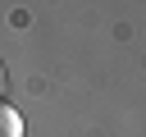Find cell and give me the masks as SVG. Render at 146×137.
I'll list each match as a JSON object with an SVG mask.
<instances>
[{
    "label": "cell",
    "instance_id": "obj_2",
    "mask_svg": "<svg viewBox=\"0 0 146 137\" xmlns=\"http://www.w3.org/2000/svg\"><path fill=\"white\" fill-rule=\"evenodd\" d=\"M0 87H5V78H0Z\"/></svg>",
    "mask_w": 146,
    "mask_h": 137
},
{
    "label": "cell",
    "instance_id": "obj_1",
    "mask_svg": "<svg viewBox=\"0 0 146 137\" xmlns=\"http://www.w3.org/2000/svg\"><path fill=\"white\" fill-rule=\"evenodd\" d=\"M0 137H23V114L0 100Z\"/></svg>",
    "mask_w": 146,
    "mask_h": 137
}]
</instances>
